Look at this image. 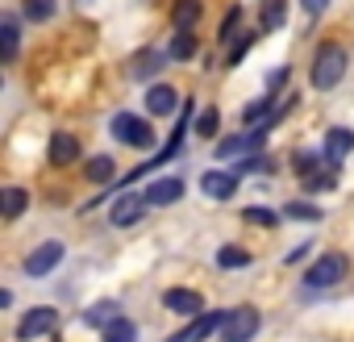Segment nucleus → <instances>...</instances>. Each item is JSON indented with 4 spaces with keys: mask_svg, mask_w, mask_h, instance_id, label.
Instances as JSON below:
<instances>
[{
    "mask_svg": "<svg viewBox=\"0 0 354 342\" xmlns=\"http://www.w3.org/2000/svg\"><path fill=\"white\" fill-rule=\"evenodd\" d=\"M283 80H288V67H275V71H271V80H267V96H275V92L283 88Z\"/></svg>",
    "mask_w": 354,
    "mask_h": 342,
    "instance_id": "nucleus-31",
    "label": "nucleus"
},
{
    "mask_svg": "<svg viewBox=\"0 0 354 342\" xmlns=\"http://www.w3.org/2000/svg\"><path fill=\"white\" fill-rule=\"evenodd\" d=\"M201 192L213 201H230L238 192V171H205L201 176Z\"/></svg>",
    "mask_w": 354,
    "mask_h": 342,
    "instance_id": "nucleus-7",
    "label": "nucleus"
},
{
    "mask_svg": "<svg viewBox=\"0 0 354 342\" xmlns=\"http://www.w3.org/2000/svg\"><path fill=\"white\" fill-rule=\"evenodd\" d=\"M0 42H5V59L17 55V17L5 13V21H0Z\"/></svg>",
    "mask_w": 354,
    "mask_h": 342,
    "instance_id": "nucleus-19",
    "label": "nucleus"
},
{
    "mask_svg": "<svg viewBox=\"0 0 354 342\" xmlns=\"http://www.w3.org/2000/svg\"><path fill=\"white\" fill-rule=\"evenodd\" d=\"M201 13H205L201 0H175V5H171V21H175L180 34H192V26L201 21Z\"/></svg>",
    "mask_w": 354,
    "mask_h": 342,
    "instance_id": "nucleus-13",
    "label": "nucleus"
},
{
    "mask_svg": "<svg viewBox=\"0 0 354 342\" xmlns=\"http://www.w3.org/2000/svg\"><path fill=\"white\" fill-rule=\"evenodd\" d=\"M288 21V5L283 0H263V30L271 34V30H279Z\"/></svg>",
    "mask_w": 354,
    "mask_h": 342,
    "instance_id": "nucleus-17",
    "label": "nucleus"
},
{
    "mask_svg": "<svg viewBox=\"0 0 354 342\" xmlns=\"http://www.w3.org/2000/svg\"><path fill=\"white\" fill-rule=\"evenodd\" d=\"M350 150H354V134H350V129H342V125H337V129H329V134H325V159H329L333 167H337Z\"/></svg>",
    "mask_w": 354,
    "mask_h": 342,
    "instance_id": "nucleus-14",
    "label": "nucleus"
},
{
    "mask_svg": "<svg viewBox=\"0 0 354 342\" xmlns=\"http://www.w3.org/2000/svg\"><path fill=\"white\" fill-rule=\"evenodd\" d=\"M342 75H346V51L337 42H325L317 51V59H313V88L329 92V88L342 84Z\"/></svg>",
    "mask_w": 354,
    "mask_h": 342,
    "instance_id": "nucleus-1",
    "label": "nucleus"
},
{
    "mask_svg": "<svg viewBox=\"0 0 354 342\" xmlns=\"http://www.w3.org/2000/svg\"><path fill=\"white\" fill-rule=\"evenodd\" d=\"M217 263H221V267H246L250 255H246V251H234V246H221V251H217Z\"/></svg>",
    "mask_w": 354,
    "mask_h": 342,
    "instance_id": "nucleus-24",
    "label": "nucleus"
},
{
    "mask_svg": "<svg viewBox=\"0 0 354 342\" xmlns=\"http://www.w3.org/2000/svg\"><path fill=\"white\" fill-rule=\"evenodd\" d=\"M238 21H242V9L234 5V9H230V17H225V26H221V42H230V34L238 30Z\"/></svg>",
    "mask_w": 354,
    "mask_h": 342,
    "instance_id": "nucleus-30",
    "label": "nucleus"
},
{
    "mask_svg": "<svg viewBox=\"0 0 354 342\" xmlns=\"http://www.w3.org/2000/svg\"><path fill=\"white\" fill-rule=\"evenodd\" d=\"M138 338V325L129 317H117L113 325H104V342H133Z\"/></svg>",
    "mask_w": 354,
    "mask_h": 342,
    "instance_id": "nucleus-18",
    "label": "nucleus"
},
{
    "mask_svg": "<svg viewBox=\"0 0 354 342\" xmlns=\"http://www.w3.org/2000/svg\"><path fill=\"white\" fill-rule=\"evenodd\" d=\"M158 63H162V55H146V59H142V63H138V71H154V67H158Z\"/></svg>",
    "mask_w": 354,
    "mask_h": 342,
    "instance_id": "nucleus-34",
    "label": "nucleus"
},
{
    "mask_svg": "<svg viewBox=\"0 0 354 342\" xmlns=\"http://www.w3.org/2000/svg\"><path fill=\"white\" fill-rule=\"evenodd\" d=\"M146 205H150V201H146V192H125V197H117V205H113V213H109V217H113V226H121V230H125V226H133V222H142V217H146Z\"/></svg>",
    "mask_w": 354,
    "mask_h": 342,
    "instance_id": "nucleus-6",
    "label": "nucleus"
},
{
    "mask_svg": "<svg viewBox=\"0 0 354 342\" xmlns=\"http://www.w3.org/2000/svg\"><path fill=\"white\" fill-rule=\"evenodd\" d=\"M180 197H184V180L180 176H162V180H154L146 188V201L150 205H175Z\"/></svg>",
    "mask_w": 354,
    "mask_h": 342,
    "instance_id": "nucleus-12",
    "label": "nucleus"
},
{
    "mask_svg": "<svg viewBox=\"0 0 354 342\" xmlns=\"http://www.w3.org/2000/svg\"><path fill=\"white\" fill-rule=\"evenodd\" d=\"M167 55H171V59H180V63H184V59H192V55H196V38H192V34H175Z\"/></svg>",
    "mask_w": 354,
    "mask_h": 342,
    "instance_id": "nucleus-21",
    "label": "nucleus"
},
{
    "mask_svg": "<svg viewBox=\"0 0 354 342\" xmlns=\"http://www.w3.org/2000/svg\"><path fill=\"white\" fill-rule=\"evenodd\" d=\"M117 321V309L113 305H96V309H88V325H113Z\"/></svg>",
    "mask_w": 354,
    "mask_h": 342,
    "instance_id": "nucleus-26",
    "label": "nucleus"
},
{
    "mask_svg": "<svg viewBox=\"0 0 354 342\" xmlns=\"http://www.w3.org/2000/svg\"><path fill=\"white\" fill-rule=\"evenodd\" d=\"M246 222H254V226H267V230H271V226L279 222V213H271V209H263V205H250V209H246Z\"/></svg>",
    "mask_w": 354,
    "mask_h": 342,
    "instance_id": "nucleus-25",
    "label": "nucleus"
},
{
    "mask_svg": "<svg viewBox=\"0 0 354 342\" xmlns=\"http://www.w3.org/2000/svg\"><path fill=\"white\" fill-rule=\"evenodd\" d=\"M254 334H259V309H250V305L230 309V317H225V325H221V338H225V342H250Z\"/></svg>",
    "mask_w": 354,
    "mask_h": 342,
    "instance_id": "nucleus-4",
    "label": "nucleus"
},
{
    "mask_svg": "<svg viewBox=\"0 0 354 342\" xmlns=\"http://www.w3.org/2000/svg\"><path fill=\"white\" fill-rule=\"evenodd\" d=\"M175 105H180V96H175L171 84H154V88L146 92V113H150V117H171Z\"/></svg>",
    "mask_w": 354,
    "mask_h": 342,
    "instance_id": "nucleus-11",
    "label": "nucleus"
},
{
    "mask_svg": "<svg viewBox=\"0 0 354 342\" xmlns=\"http://www.w3.org/2000/svg\"><path fill=\"white\" fill-rule=\"evenodd\" d=\"M300 9H304L308 17H321V13L329 9V0H300Z\"/></svg>",
    "mask_w": 354,
    "mask_h": 342,
    "instance_id": "nucleus-32",
    "label": "nucleus"
},
{
    "mask_svg": "<svg viewBox=\"0 0 354 342\" xmlns=\"http://www.w3.org/2000/svg\"><path fill=\"white\" fill-rule=\"evenodd\" d=\"M283 213H288L292 222H321V217H325V213H321L317 205H308V201H292Z\"/></svg>",
    "mask_w": 354,
    "mask_h": 342,
    "instance_id": "nucleus-22",
    "label": "nucleus"
},
{
    "mask_svg": "<svg viewBox=\"0 0 354 342\" xmlns=\"http://www.w3.org/2000/svg\"><path fill=\"white\" fill-rule=\"evenodd\" d=\"M26 192L21 188H5V197H0V205H5V217H21L26 213Z\"/></svg>",
    "mask_w": 354,
    "mask_h": 342,
    "instance_id": "nucleus-20",
    "label": "nucleus"
},
{
    "mask_svg": "<svg viewBox=\"0 0 354 342\" xmlns=\"http://www.w3.org/2000/svg\"><path fill=\"white\" fill-rule=\"evenodd\" d=\"M246 51H250V38H242L238 46H230V67H234V63H242V59H246Z\"/></svg>",
    "mask_w": 354,
    "mask_h": 342,
    "instance_id": "nucleus-33",
    "label": "nucleus"
},
{
    "mask_svg": "<svg viewBox=\"0 0 354 342\" xmlns=\"http://www.w3.org/2000/svg\"><path fill=\"white\" fill-rule=\"evenodd\" d=\"M59 259H63V242H42V246H34V251H30L26 271H30V276H46V271H55V267H59Z\"/></svg>",
    "mask_w": 354,
    "mask_h": 342,
    "instance_id": "nucleus-10",
    "label": "nucleus"
},
{
    "mask_svg": "<svg viewBox=\"0 0 354 342\" xmlns=\"http://www.w3.org/2000/svg\"><path fill=\"white\" fill-rule=\"evenodd\" d=\"M225 317H230V309H221V313H201V317H192L180 334H175L171 342H205L213 330H221V325H225Z\"/></svg>",
    "mask_w": 354,
    "mask_h": 342,
    "instance_id": "nucleus-5",
    "label": "nucleus"
},
{
    "mask_svg": "<svg viewBox=\"0 0 354 342\" xmlns=\"http://www.w3.org/2000/svg\"><path fill=\"white\" fill-rule=\"evenodd\" d=\"M162 305H167L171 313H184V317H201V313H205L201 292H188V288H167V292H162Z\"/></svg>",
    "mask_w": 354,
    "mask_h": 342,
    "instance_id": "nucleus-9",
    "label": "nucleus"
},
{
    "mask_svg": "<svg viewBox=\"0 0 354 342\" xmlns=\"http://www.w3.org/2000/svg\"><path fill=\"white\" fill-rule=\"evenodd\" d=\"M337 184V171H317L313 180H304V188H313V192H321V188H333Z\"/></svg>",
    "mask_w": 354,
    "mask_h": 342,
    "instance_id": "nucleus-29",
    "label": "nucleus"
},
{
    "mask_svg": "<svg viewBox=\"0 0 354 342\" xmlns=\"http://www.w3.org/2000/svg\"><path fill=\"white\" fill-rule=\"evenodd\" d=\"M113 171H117V167H113V159H109V154H100V159H88V163H84V176H88L92 184L113 180Z\"/></svg>",
    "mask_w": 354,
    "mask_h": 342,
    "instance_id": "nucleus-16",
    "label": "nucleus"
},
{
    "mask_svg": "<svg viewBox=\"0 0 354 342\" xmlns=\"http://www.w3.org/2000/svg\"><path fill=\"white\" fill-rule=\"evenodd\" d=\"M109 129H113V138H117V142H125V146H138V150L154 146V129H150V121H146V117L117 113V117L109 121Z\"/></svg>",
    "mask_w": 354,
    "mask_h": 342,
    "instance_id": "nucleus-2",
    "label": "nucleus"
},
{
    "mask_svg": "<svg viewBox=\"0 0 354 342\" xmlns=\"http://www.w3.org/2000/svg\"><path fill=\"white\" fill-rule=\"evenodd\" d=\"M196 134H201V138H213V134H217V109H205V113L196 117Z\"/></svg>",
    "mask_w": 354,
    "mask_h": 342,
    "instance_id": "nucleus-27",
    "label": "nucleus"
},
{
    "mask_svg": "<svg viewBox=\"0 0 354 342\" xmlns=\"http://www.w3.org/2000/svg\"><path fill=\"white\" fill-rule=\"evenodd\" d=\"M296 171H300V180H313V176H317V154L300 150V154H296Z\"/></svg>",
    "mask_w": 354,
    "mask_h": 342,
    "instance_id": "nucleus-28",
    "label": "nucleus"
},
{
    "mask_svg": "<svg viewBox=\"0 0 354 342\" xmlns=\"http://www.w3.org/2000/svg\"><path fill=\"white\" fill-rule=\"evenodd\" d=\"M346 267H350L346 255H333V251H329V255H321V259L304 271V284H308V288H333L337 280H346Z\"/></svg>",
    "mask_w": 354,
    "mask_h": 342,
    "instance_id": "nucleus-3",
    "label": "nucleus"
},
{
    "mask_svg": "<svg viewBox=\"0 0 354 342\" xmlns=\"http://www.w3.org/2000/svg\"><path fill=\"white\" fill-rule=\"evenodd\" d=\"M55 309H46V305H38V309H30L26 317H21V325H17V338L21 342H30V338H38V334H50L55 330Z\"/></svg>",
    "mask_w": 354,
    "mask_h": 342,
    "instance_id": "nucleus-8",
    "label": "nucleus"
},
{
    "mask_svg": "<svg viewBox=\"0 0 354 342\" xmlns=\"http://www.w3.org/2000/svg\"><path fill=\"white\" fill-rule=\"evenodd\" d=\"M26 17L30 21H50L55 17V0H26Z\"/></svg>",
    "mask_w": 354,
    "mask_h": 342,
    "instance_id": "nucleus-23",
    "label": "nucleus"
},
{
    "mask_svg": "<svg viewBox=\"0 0 354 342\" xmlns=\"http://www.w3.org/2000/svg\"><path fill=\"white\" fill-rule=\"evenodd\" d=\"M80 159V142L71 138V134H55L50 138V163L55 167H67V163H75Z\"/></svg>",
    "mask_w": 354,
    "mask_h": 342,
    "instance_id": "nucleus-15",
    "label": "nucleus"
}]
</instances>
